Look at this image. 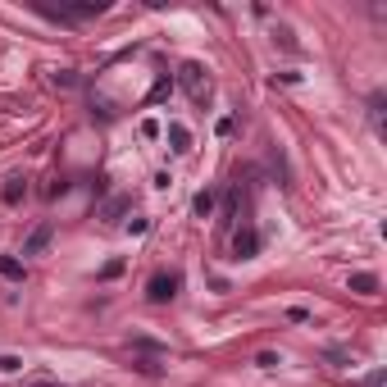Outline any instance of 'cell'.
I'll return each instance as SVG.
<instances>
[{
	"label": "cell",
	"instance_id": "obj_1",
	"mask_svg": "<svg viewBox=\"0 0 387 387\" xmlns=\"http://www.w3.org/2000/svg\"><path fill=\"white\" fill-rule=\"evenodd\" d=\"M178 296V274H155L151 278V301H173Z\"/></svg>",
	"mask_w": 387,
	"mask_h": 387
},
{
	"label": "cell",
	"instance_id": "obj_6",
	"mask_svg": "<svg viewBox=\"0 0 387 387\" xmlns=\"http://www.w3.org/2000/svg\"><path fill=\"white\" fill-rule=\"evenodd\" d=\"M182 73H187V77H182V82H187V91H200V68H196V64H187Z\"/></svg>",
	"mask_w": 387,
	"mask_h": 387
},
{
	"label": "cell",
	"instance_id": "obj_7",
	"mask_svg": "<svg viewBox=\"0 0 387 387\" xmlns=\"http://www.w3.org/2000/svg\"><path fill=\"white\" fill-rule=\"evenodd\" d=\"M214 210V196H210V191H200V196H196V214H210Z\"/></svg>",
	"mask_w": 387,
	"mask_h": 387
},
{
	"label": "cell",
	"instance_id": "obj_4",
	"mask_svg": "<svg viewBox=\"0 0 387 387\" xmlns=\"http://www.w3.org/2000/svg\"><path fill=\"white\" fill-rule=\"evenodd\" d=\"M169 142H173V151H191V137H187V128H169Z\"/></svg>",
	"mask_w": 387,
	"mask_h": 387
},
{
	"label": "cell",
	"instance_id": "obj_8",
	"mask_svg": "<svg viewBox=\"0 0 387 387\" xmlns=\"http://www.w3.org/2000/svg\"><path fill=\"white\" fill-rule=\"evenodd\" d=\"M0 274H5V278H23V269L14 265V260H0Z\"/></svg>",
	"mask_w": 387,
	"mask_h": 387
},
{
	"label": "cell",
	"instance_id": "obj_5",
	"mask_svg": "<svg viewBox=\"0 0 387 387\" xmlns=\"http://www.w3.org/2000/svg\"><path fill=\"white\" fill-rule=\"evenodd\" d=\"M255 251V232H237V255H251Z\"/></svg>",
	"mask_w": 387,
	"mask_h": 387
},
{
	"label": "cell",
	"instance_id": "obj_9",
	"mask_svg": "<svg viewBox=\"0 0 387 387\" xmlns=\"http://www.w3.org/2000/svg\"><path fill=\"white\" fill-rule=\"evenodd\" d=\"M19 196H23V187H19V178H14L10 187H5V200H10V205H14V200H19Z\"/></svg>",
	"mask_w": 387,
	"mask_h": 387
},
{
	"label": "cell",
	"instance_id": "obj_3",
	"mask_svg": "<svg viewBox=\"0 0 387 387\" xmlns=\"http://www.w3.org/2000/svg\"><path fill=\"white\" fill-rule=\"evenodd\" d=\"M351 292H365V296H369V292H378V278L374 274H355L351 278Z\"/></svg>",
	"mask_w": 387,
	"mask_h": 387
},
{
	"label": "cell",
	"instance_id": "obj_2",
	"mask_svg": "<svg viewBox=\"0 0 387 387\" xmlns=\"http://www.w3.org/2000/svg\"><path fill=\"white\" fill-rule=\"evenodd\" d=\"M46 246H50V223H41V228H32V237L23 242V255H41Z\"/></svg>",
	"mask_w": 387,
	"mask_h": 387
}]
</instances>
